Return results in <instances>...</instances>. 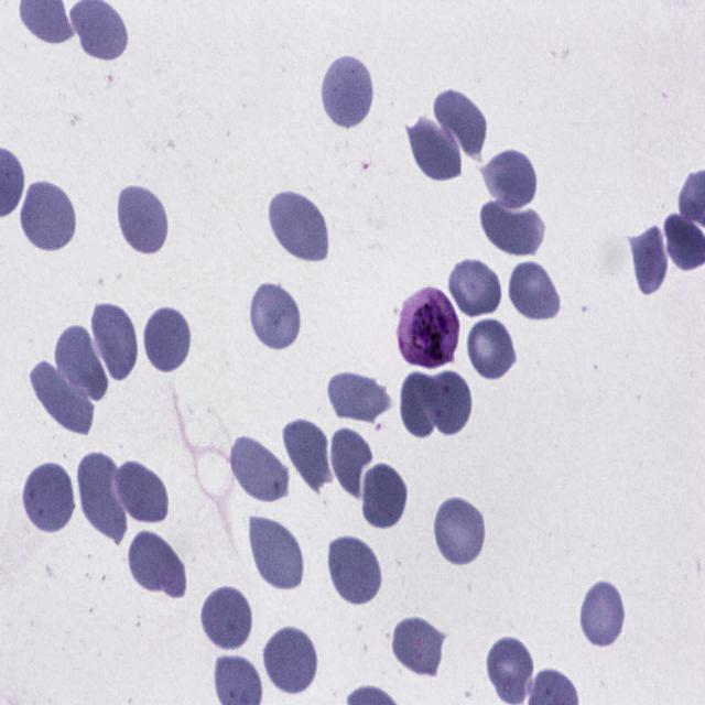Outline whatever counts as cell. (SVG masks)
Here are the masks:
<instances>
[{
  "label": "cell",
  "mask_w": 705,
  "mask_h": 705,
  "mask_svg": "<svg viewBox=\"0 0 705 705\" xmlns=\"http://www.w3.org/2000/svg\"><path fill=\"white\" fill-rule=\"evenodd\" d=\"M509 296L516 310L531 319L553 318L560 310V297L549 274L535 262H523L513 269Z\"/></svg>",
  "instance_id": "cell-33"
},
{
  "label": "cell",
  "mask_w": 705,
  "mask_h": 705,
  "mask_svg": "<svg viewBox=\"0 0 705 705\" xmlns=\"http://www.w3.org/2000/svg\"><path fill=\"white\" fill-rule=\"evenodd\" d=\"M250 543L256 565L264 581L285 589L301 584L302 552L286 528L265 518L251 517Z\"/></svg>",
  "instance_id": "cell-6"
},
{
  "label": "cell",
  "mask_w": 705,
  "mask_h": 705,
  "mask_svg": "<svg viewBox=\"0 0 705 705\" xmlns=\"http://www.w3.org/2000/svg\"><path fill=\"white\" fill-rule=\"evenodd\" d=\"M436 544L451 563L464 565L480 553L485 540L482 514L460 498L444 501L434 522Z\"/></svg>",
  "instance_id": "cell-12"
},
{
  "label": "cell",
  "mask_w": 705,
  "mask_h": 705,
  "mask_svg": "<svg viewBox=\"0 0 705 705\" xmlns=\"http://www.w3.org/2000/svg\"><path fill=\"white\" fill-rule=\"evenodd\" d=\"M703 175L704 172L691 174L681 196V213L703 225Z\"/></svg>",
  "instance_id": "cell-42"
},
{
  "label": "cell",
  "mask_w": 705,
  "mask_h": 705,
  "mask_svg": "<svg viewBox=\"0 0 705 705\" xmlns=\"http://www.w3.org/2000/svg\"><path fill=\"white\" fill-rule=\"evenodd\" d=\"M372 82L366 66L344 56L329 66L322 86L325 111L338 126L350 128L368 115L372 101Z\"/></svg>",
  "instance_id": "cell-7"
},
{
  "label": "cell",
  "mask_w": 705,
  "mask_h": 705,
  "mask_svg": "<svg viewBox=\"0 0 705 705\" xmlns=\"http://www.w3.org/2000/svg\"><path fill=\"white\" fill-rule=\"evenodd\" d=\"M330 456L339 484L359 499L362 469L372 460L368 443L355 431L340 429L333 436Z\"/></svg>",
  "instance_id": "cell-37"
},
{
  "label": "cell",
  "mask_w": 705,
  "mask_h": 705,
  "mask_svg": "<svg viewBox=\"0 0 705 705\" xmlns=\"http://www.w3.org/2000/svg\"><path fill=\"white\" fill-rule=\"evenodd\" d=\"M33 390L45 410L65 429L88 434L94 404L87 395L68 383L48 362L37 364L30 373Z\"/></svg>",
  "instance_id": "cell-15"
},
{
  "label": "cell",
  "mask_w": 705,
  "mask_h": 705,
  "mask_svg": "<svg viewBox=\"0 0 705 705\" xmlns=\"http://www.w3.org/2000/svg\"><path fill=\"white\" fill-rule=\"evenodd\" d=\"M1 156L6 160L7 164L1 160V163L7 167L9 189L2 195V212L1 216H4L13 210L19 202L23 188V173L19 161L14 155L4 149H1Z\"/></svg>",
  "instance_id": "cell-43"
},
{
  "label": "cell",
  "mask_w": 705,
  "mask_h": 705,
  "mask_svg": "<svg viewBox=\"0 0 705 705\" xmlns=\"http://www.w3.org/2000/svg\"><path fill=\"white\" fill-rule=\"evenodd\" d=\"M191 332L184 316L176 310L162 307L149 318L144 329V348L151 364L169 372L187 357Z\"/></svg>",
  "instance_id": "cell-26"
},
{
  "label": "cell",
  "mask_w": 705,
  "mask_h": 705,
  "mask_svg": "<svg viewBox=\"0 0 705 705\" xmlns=\"http://www.w3.org/2000/svg\"><path fill=\"white\" fill-rule=\"evenodd\" d=\"M202 625L208 638L223 649H237L248 639L252 615L248 600L236 588L214 590L202 608Z\"/></svg>",
  "instance_id": "cell-21"
},
{
  "label": "cell",
  "mask_w": 705,
  "mask_h": 705,
  "mask_svg": "<svg viewBox=\"0 0 705 705\" xmlns=\"http://www.w3.org/2000/svg\"><path fill=\"white\" fill-rule=\"evenodd\" d=\"M397 336L406 362L435 369L454 361L459 319L441 290L425 288L403 303Z\"/></svg>",
  "instance_id": "cell-1"
},
{
  "label": "cell",
  "mask_w": 705,
  "mask_h": 705,
  "mask_svg": "<svg viewBox=\"0 0 705 705\" xmlns=\"http://www.w3.org/2000/svg\"><path fill=\"white\" fill-rule=\"evenodd\" d=\"M230 463L240 486L256 499L274 501L288 495L289 469L257 441L237 438Z\"/></svg>",
  "instance_id": "cell-13"
},
{
  "label": "cell",
  "mask_w": 705,
  "mask_h": 705,
  "mask_svg": "<svg viewBox=\"0 0 705 705\" xmlns=\"http://www.w3.org/2000/svg\"><path fill=\"white\" fill-rule=\"evenodd\" d=\"M628 240L639 289L643 294H651L659 290L668 270L661 230L653 226L638 237H629Z\"/></svg>",
  "instance_id": "cell-38"
},
{
  "label": "cell",
  "mask_w": 705,
  "mask_h": 705,
  "mask_svg": "<svg viewBox=\"0 0 705 705\" xmlns=\"http://www.w3.org/2000/svg\"><path fill=\"white\" fill-rule=\"evenodd\" d=\"M468 356L484 378L498 379L516 362V352L507 328L496 319H482L469 332Z\"/></svg>",
  "instance_id": "cell-35"
},
{
  "label": "cell",
  "mask_w": 705,
  "mask_h": 705,
  "mask_svg": "<svg viewBox=\"0 0 705 705\" xmlns=\"http://www.w3.org/2000/svg\"><path fill=\"white\" fill-rule=\"evenodd\" d=\"M215 685L224 705H258L262 685L254 666L241 657H220L215 666Z\"/></svg>",
  "instance_id": "cell-36"
},
{
  "label": "cell",
  "mask_w": 705,
  "mask_h": 705,
  "mask_svg": "<svg viewBox=\"0 0 705 705\" xmlns=\"http://www.w3.org/2000/svg\"><path fill=\"white\" fill-rule=\"evenodd\" d=\"M116 469L109 456L91 453L80 462L77 478L85 517L119 544L127 531V518L112 487Z\"/></svg>",
  "instance_id": "cell-5"
},
{
  "label": "cell",
  "mask_w": 705,
  "mask_h": 705,
  "mask_svg": "<svg viewBox=\"0 0 705 705\" xmlns=\"http://www.w3.org/2000/svg\"><path fill=\"white\" fill-rule=\"evenodd\" d=\"M406 486L387 464L370 468L364 479L362 513L376 528H390L402 517L406 503Z\"/></svg>",
  "instance_id": "cell-30"
},
{
  "label": "cell",
  "mask_w": 705,
  "mask_h": 705,
  "mask_svg": "<svg viewBox=\"0 0 705 705\" xmlns=\"http://www.w3.org/2000/svg\"><path fill=\"white\" fill-rule=\"evenodd\" d=\"M625 619L623 604L617 588L607 582L596 583L586 594L581 609V626L588 641L606 647L615 642Z\"/></svg>",
  "instance_id": "cell-34"
},
{
  "label": "cell",
  "mask_w": 705,
  "mask_h": 705,
  "mask_svg": "<svg viewBox=\"0 0 705 705\" xmlns=\"http://www.w3.org/2000/svg\"><path fill=\"white\" fill-rule=\"evenodd\" d=\"M328 566L338 594L351 604L371 600L381 585V571L372 550L361 540L343 536L329 544Z\"/></svg>",
  "instance_id": "cell-9"
},
{
  "label": "cell",
  "mask_w": 705,
  "mask_h": 705,
  "mask_svg": "<svg viewBox=\"0 0 705 705\" xmlns=\"http://www.w3.org/2000/svg\"><path fill=\"white\" fill-rule=\"evenodd\" d=\"M23 503L28 517L40 530L55 532L64 528L75 509L67 471L53 463L36 467L26 479Z\"/></svg>",
  "instance_id": "cell-8"
},
{
  "label": "cell",
  "mask_w": 705,
  "mask_h": 705,
  "mask_svg": "<svg viewBox=\"0 0 705 705\" xmlns=\"http://www.w3.org/2000/svg\"><path fill=\"white\" fill-rule=\"evenodd\" d=\"M283 441L291 462L314 491L319 492L324 484L333 481L327 438L318 426L296 420L284 427Z\"/></svg>",
  "instance_id": "cell-27"
},
{
  "label": "cell",
  "mask_w": 705,
  "mask_h": 705,
  "mask_svg": "<svg viewBox=\"0 0 705 705\" xmlns=\"http://www.w3.org/2000/svg\"><path fill=\"white\" fill-rule=\"evenodd\" d=\"M85 53L100 59H115L126 50L128 32L123 20L107 2L83 0L69 12Z\"/></svg>",
  "instance_id": "cell-16"
},
{
  "label": "cell",
  "mask_w": 705,
  "mask_h": 705,
  "mask_svg": "<svg viewBox=\"0 0 705 705\" xmlns=\"http://www.w3.org/2000/svg\"><path fill=\"white\" fill-rule=\"evenodd\" d=\"M480 173L491 196L508 208H521L534 197L536 176L530 160L516 150L494 156Z\"/></svg>",
  "instance_id": "cell-22"
},
{
  "label": "cell",
  "mask_w": 705,
  "mask_h": 705,
  "mask_svg": "<svg viewBox=\"0 0 705 705\" xmlns=\"http://www.w3.org/2000/svg\"><path fill=\"white\" fill-rule=\"evenodd\" d=\"M20 17L24 25L42 41L62 43L74 35L62 1L22 0Z\"/></svg>",
  "instance_id": "cell-39"
},
{
  "label": "cell",
  "mask_w": 705,
  "mask_h": 705,
  "mask_svg": "<svg viewBox=\"0 0 705 705\" xmlns=\"http://www.w3.org/2000/svg\"><path fill=\"white\" fill-rule=\"evenodd\" d=\"M258 338L268 347L282 349L297 337L301 318L293 297L281 286L265 283L256 292L250 310Z\"/></svg>",
  "instance_id": "cell-20"
},
{
  "label": "cell",
  "mask_w": 705,
  "mask_h": 705,
  "mask_svg": "<svg viewBox=\"0 0 705 705\" xmlns=\"http://www.w3.org/2000/svg\"><path fill=\"white\" fill-rule=\"evenodd\" d=\"M666 249L673 263L684 270L701 267L705 261L703 231L686 218L672 214L664 221Z\"/></svg>",
  "instance_id": "cell-40"
},
{
  "label": "cell",
  "mask_w": 705,
  "mask_h": 705,
  "mask_svg": "<svg viewBox=\"0 0 705 705\" xmlns=\"http://www.w3.org/2000/svg\"><path fill=\"white\" fill-rule=\"evenodd\" d=\"M328 397L339 417L370 423L391 406V399L384 387L373 379L348 372L330 379Z\"/></svg>",
  "instance_id": "cell-28"
},
{
  "label": "cell",
  "mask_w": 705,
  "mask_h": 705,
  "mask_svg": "<svg viewBox=\"0 0 705 705\" xmlns=\"http://www.w3.org/2000/svg\"><path fill=\"white\" fill-rule=\"evenodd\" d=\"M480 223L487 238L509 254H534L543 241L544 223L533 209L513 212L490 200L481 207Z\"/></svg>",
  "instance_id": "cell-19"
},
{
  "label": "cell",
  "mask_w": 705,
  "mask_h": 705,
  "mask_svg": "<svg viewBox=\"0 0 705 705\" xmlns=\"http://www.w3.org/2000/svg\"><path fill=\"white\" fill-rule=\"evenodd\" d=\"M405 130L415 162L426 176L445 181L460 175V152L451 134L426 117Z\"/></svg>",
  "instance_id": "cell-24"
},
{
  "label": "cell",
  "mask_w": 705,
  "mask_h": 705,
  "mask_svg": "<svg viewBox=\"0 0 705 705\" xmlns=\"http://www.w3.org/2000/svg\"><path fill=\"white\" fill-rule=\"evenodd\" d=\"M530 688L529 704H578L575 686L555 670L539 672Z\"/></svg>",
  "instance_id": "cell-41"
},
{
  "label": "cell",
  "mask_w": 705,
  "mask_h": 705,
  "mask_svg": "<svg viewBox=\"0 0 705 705\" xmlns=\"http://www.w3.org/2000/svg\"><path fill=\"white\" fill-rule=\"evenodd\" d=\"M448 288L459 310L470 317L492 313L500 304L499 279L478 260L457 263L449 275Z\"/></svg>",
  "instance_id": "cell-29"
},
{
  "label": "cell",
  "mask_w": 705,
  "mask_h": 705,
  "mask_svg": "<svg viewBox=\"0 0 705 705\" xmlns=\"http://www.w3.org/2000/svg\"><path fill=\"white\" fill-rule=\"evenodd\" d=\"M446 634L421 618L400 621L393 632L392 649L397 659L417 674L435 676Z\"/></svg>",
  "instance_id": "cell-32"
},
{
  "label": "cell",
  "mask_w": 705,
  "mask_h": 705,
  "mask_svg": "<svg viewBox=\"0 0 705 705\" xmlns=\"http://www.w3.org/2000/svg\"><path fill=\"white\" fill-rule=\"evenodd\" d=\"M55 361L67 381L93 400L98 401L106 394L108 379L84 327L70 326L61 335Z\"/></svg>",
  "instance_id": "cell-18"
},
{
  "label": "cell",
  "mask_w": 705,
  "mask_h": 705,
  "mask_svg": "<svg viewBox=\"0 0 705 705\" xmlns=\"http://www.w3.org/2000/svg\"><path fill=\"white\" fill-rule=\"evenodd\" d=\"M129 567L144 588L177 598L186 590L185 567L177 554L153 532H139L130 544Z\"/></svg>",
  "instance_id": "cell-10"
},
{
  "label": "cell",
  "mask_w": 705,
  "mask_h": 705,
  "mask_svg": "<svg viewBox=\"0 0 705 705\" xmlns=\"http://www.w3.org/2000/svg\"><path fill=\"white\" fill-rule=\"evenodd\" d=\"M21 226L26 238L43 250H58L73 238L76 216L68 196L56 185H30L22 209Z\"/></svg>",
  "instance_id": "cell-4"
},
{
  "label": "cell",
  "mask_w": 705,
  "mask_h": 705,
  "mask_svg": "<svg viewBox=\"0 0 705 705\" xmlns=\"http://www.w3.org/2000/svg\"><path fill=\"white\" fill-rule=\"evenodd\" d=\"M267 673L272 683L288 693H300L313 682L317 657L311 639L296 628H283L263 650Z\"/></svg>",
  "instance_id": "cell-11"
},
{
  "label": "cell",
  "mask_w": 705,
  "mask_h": 705,
  "mask_svg": "<svg viewBox=\"0 0 705 705\" xmlns=\"http://www.w3.org/2000/svg\"><path fill=\"white\" fill-rule=\"evenodd\" d=\"M269 217L276 239L291 254L307 261L327 257L326 223L310 199L292 192L280 193L270 203Z\"/></svg>",
  "instance_id": "cell-3"
},
{
  "label": "cell",
  "mask_w": 705,
  "mask_h": 705,
  "mask_svg": "<svg viewBox=\"0 0 705 705\" xmlns=\"http://www.w3.org/2000/svg\"><path fill=\"white\" fill-rule=\"evenodd\" d=\"M91 329L110 376L122 380L133 369L138 345L133 324L127 313L112 304L96 305Z\"/></svg>",
  "instance_id": "cell-17"
},
{
  "label": "cell",
  "mask_w": 705,
  "mask_h": 705,
  "mask_svg": "<svg viewBox=\"0 0 705 705\" xmlns=\"http://www.w3.org/2000/svg\"><path fill=\"white\" fill-rule=\"evenodd\" d=\"M400 412L404 426L416 437L429 436L434 426L445 435L456 434L471 412L469 387L454 371L412 372L402 384Z\"/></svg>",
  "instance_id": "cell-2"
},
{
  "label": "cell",
  "mask_w": 705,
  "mask_h": 705,
  "mask_svg": "<svg viewBox=\"0 0 705 705\" xmlns=\"http://www.w3.org/2000/svg\"><path fill=\"white\" fill-rule=\"evenodd\" d=\"M433 109L438 123L457 139L464 152L481 161L487 123L479 108L464 94L448 89L438 94Z\"/></svg>",
  "instance_id": "cell-31"
},
{
  "label": "cell",
  "mask_w": 705,
  "mask_h": 705,
  "mask_svg": "<svg viewBox=\"0 0 705 705\" xmlns=\"http://www.w3.org/2000/svg\"><path fill=\"white\" fill-rule=\"evenodd\" d=\"M487 672L503 702L523 703L533 673V661L521 641L514 638L498 640L488 653Z\"/></svg>",
  "instance_id": "cell-25"
},
{
  "label": "cell",
  "mask_w": 705,
  "mask_h": 705,
  "mask_svg": "<svg viewBox=\"0 0 705 705\" xmlns=\"http://www.w3.org/2000/svg\"><path fill=\"white\" fill-rule=\"evenodd\" d=\"M116 490L135 520L160 522L165 519L169 499L164 484L150 469L137 462H127L116 474Z\"/></svg>",
  "instance_id": "cell-23"
},
{
  "label": "cell",
  "mask_w": 705,
  "mask_h": 705,
  "mask_svg": "<svg viewBox=\"0 0 705 705\" xmlns=\"http://www.w3.org/2000/svg\"><path fill=\"white\" fill-rule=\"evenodd\" d=\"M118 219L127 242L142 253L159 251L167 235V218L160 199L150 191L129 186L120 192Z\"/></svg>",
  "instance_id": "cell-14"
}]
</instances>
